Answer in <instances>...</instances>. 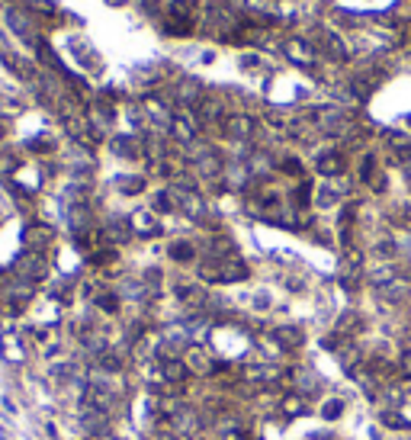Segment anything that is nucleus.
Returning <instances> with one entry per match:
<instances>
[{
    "mask_svg": "<svg viewBox=\"0 0 411 440\" xmlns=\"http://www.w3.org/2000/svg\"><path fill=\"white\" fill-rule=\"evenodd\" d=\"M183 363L190 367L193 376H215L218 367H222V363L212 357V350H206L203 344H190V347L183 350Z\"/></svg>",
    "mask_w": 411,
    "mask_h": 440,
    "instance_id": "f257e3e1",
    "label": "nucleus"
},
{
    "mask_svg": "<svg viewBox=\"0 0 411 440\" xmlns=\"http://www.w3.org/2000/svg\"><path fill=\"white\" fill-rule=\"evenodd\" d=\"M270 341H273L283 354H295V350L305 344V331L295 328V324H280V328L270 331Z\"/></svg>",
    "mask_w": 411,
    "mask_h": 440,
    "instance_id": "f03ea898",
    "label": "nucleus"
},
{
    "mask_svg": "<svg viewBox=\"0 0 411 440\" xmlns=\"http://www.w3.org/2000/svg\"><path fill=\"white\" fill-rule=\"evenodd\" d=\"M344 411H347V401H340V399H325V401L318 405L321 421H338Z\"/></svg>",
    "mask_w": 411,
    "mask_h": 440,
    "instance_id": "7ed1b4c3",
    "label": "nucleus"
}]
</instances>
